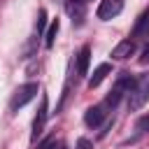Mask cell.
Listing matches in <instances>:
<instances>
[{"label":"cell","instance_id":"obj_1","mask_svg":"<svg viewBox=\"0 0 149 149\" xmlns=\"http://www.w3.org/2000/svg\"><path fill=\"white\" fill-rule=\"evenodd\" d=\"M147 102H149V72L140 74V77L133 81V86H130V91H128V109H130V112H137V109H142Z\"/></svg>","mask_w":149,"mask_h":149},{"label":"cell","instance_id":"obj_4","mask_svg":"<svg viewBox=\"0 0 149 149\" xmlns=\"http://www.w3.org/2000/svg\"><path fill=\"white\" fill-rule=\"evenodd\" d=\"M47 116H49V100H47V95H42L40 109H37V114H35V119H33V133H30V142H35V140L42 135V130H44V126H47Z\"/></svg>","mask_w":149,"mask_h":149},{"label":"cell","instance_id":"obj_15","mask_svg":"<svg viewBox=\"0 0 149 149\" xmlns=\"http://www.w3.org/2000/svg\"><path fill=\"white\" fill-rule=\"evenodd\" d=\"M140 61H142V63H149V44L144 47V51H142V56H140Z\"/></svg>","mask_w":149,"mask_h":149},{"label":"cell","instance_id":"obj_12","mask_svg":"<svg viewBox=\"0 0 149 149\" xmlns=\"http://www.w3.org/2000/svg\"><path fill=\"white\" fill-rule=\"evenodd\" d=\"M58 28H61V23H58V19H54V21L49 23V30L44 33V47H47V49H51V47H54L56 35H58Z\"/></svg>","mask_w":149,"mask_h":149},{"label":"cell","instance_id":"obj_8","mask_svg":"<svg viewBox=\"0 0 149 149\" xmlns=\"http://www.w3.org/2000/svg\"><path fill=\"white\" fill-rule=\"evenodd\" d=\"M135 54V40H121L114 49H112V58L114 61H126Z\"/></svg>","mask_w":149,"mask_h":149},{"label":"cell","instance_id":"obj_16","mask_svg":"<svg viewBox=\"0 0 149 149\" xmlns=\"http://www.w3.org/2000/svg\"><path fill=\"white\" fill-rule=\"evenodd\" d=\"M47 149H68V147H65V142H56V144H49Z\"/></svg>","mask_w":149,"mask_h":149},{"label":"cell","instance_id":"obj_6","mask_svg":"<svg viewBox=\"0 0 149 149\" xmlns=\"http://www.w3.org/2000/svg\"><path fill=\"white\" fill-rule=\"evenodd\" d=\"M65 9H68V16L72 19L74 26L84 23V19H86V2L84 0H65Z\"/></svg>","mask_w":149,"mask_h":149},{"label":"cell","instance_id":"obj_3","mask_svg":"<svg viewBox=\"0 0 149 149\" xmlns=\"http://www.w3.org/2000/svg\"><path fill=\"white\" fill-rule=\"evenodd\" d=\"M37 91H40V86H37L35 81L19 86V88H16V93H14V98H12V102H9V109H12V112L21 109L23 105H28V102H30V100L37 95Z\"/></svg>","mask_w":149,"mask_h":149},{"label":"cell","instance_id":"obj_2","mask_svg":"<svg viewBox=\"0 0 149 149\" xmlns=\"http://www.w3.org/2000/svg\"><path fill=\"white\" fill-rule=\"evenodd\" d=\"M133 77L128 74V72H121V77L116 79V84L112 86V91H109V95L105 98V109H114L116 105H119V100L123 98V95H128V91H130V86H133Z\"/></svg>","mask_w":149,"mask_h":149},{"label":"cell","instance_id":"obj_10","mask_svg":"<svg viewBox=\"0 0 149 149\" xmlns=\"http://www.w3.org/2000/svg\"><path fill=\"white\" fill-rule=\"evenodd\" d=\"M109 72H112V65H109V63H100V65L93 70V74L88 77V88H95V86H100V84H102V79H105Z\"/></svg>","mask_w":149,"mask_h":149},{"label":"cell","instance_id":"obj_13","mask_svg":"<svg viewBox=\"0 0 149 149\" xmlns=\"http://www.w3.org/2000/svg\"><path fill=\"white\" fill-rule=\"evenodd\" d=\"M44 23H47V12H44V9H40V14H37V33H42V30H44Z\"/></svg>","mask_w":149,"mask_h":149},{"label":"cell","instance_id":"obj_14","mask_svg":"<svg viewBox=\"0 0 149 149\" xmlns=\"http://www.w3.org/2000/svg\"><path fill=\"white\" fill-rule=\"evenodd\" d=\"M77 149H93V142L86 140V137H79L77 140Z\"/></svg>","mask_w":149,"mask_h":149},{"label":"cell","instance_id":"obj_7","mask_svg":"<svg viewBox=\"0 0 149 149\" xmlns=\"http://www.w3.org/2000/svg\"><path fill=\"white\" fill-rule=\"evenodd\" d=\"M105 116H107L105 105H93V107L86 109V114H84V123H86L88 128H98V126L105 121Z\"/></svg>","mask_w":149,"mask_h":149},{"label":"cell","instance_id":"obj_11","mask_svg":"<svg viewBox=\"0 0 149 149\" xmlns=\"http://www.w3.org/2000/svg\"><path fill=\"white\" fill-rule=\"evenodd\" d=\"M144 35H149V7L137 16L135 28H133V37H144Z\"/></svg>","mask_w":149,"mask_h":149},{"label":"cell","instance_id":"obj_5","mask_svg":"<svg viewBox=\"0 0 149 149\" xmlns=\"http://www.w3.org/2000/svg\"><path fill=\"white\" fill-rule=\"evenodd\" d=\"M121 9H123V0H100L95 16H98L100 21H109V19L119 16Z\"/></svg>","mask_w":149,"mask_h":149},{"label":"cell","instance_id":"obj_17","mask_svg":"<svg viewBox=\"0 0 149 149\" xmlns=\"http://www.w3.org/2000/svg\"><path fill=\"white\" fill-rule=\"evenodd\" d=\"M144 126H149V116H144V119H142V121H140V123H137V128H140V130H142V128H144Z\"/></svg>","mask_w":149,"mask_h":149},{"label":"cell","instance_id":"obj_9","mask_svg":"<svg viewBox=\"0 0 149 149\" xmlns=\"http://www.w3.org/2000/svg\"><path fill=\"white\" fill-rule=\"evenodd\" d=\"M88 63H91V47L86 44V47H81L79 54H77V74H79V77L88 74Z\"/></svg>","mask_w":149,"mask_h":149}]
</instances>
